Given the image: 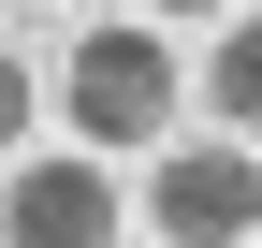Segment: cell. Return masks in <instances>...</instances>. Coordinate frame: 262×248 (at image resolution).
<instances>
[{
    "label": "cell",
    "mask_w": 262,
    "mask_h": 248,
    "mask_svg": "<svg viewBox=\"0 0 262 248\" xmlns=\"http://www.w3.org/2000/svg\"><path fill=\"white\" fill-rule=\"evenodd\" d=\"M146 219H160V248H248L262 234V161L248 146H175L160 190H146Z\"/></svg>",
    "instance_id": "cell-2"
},
{
    "label": "cell",
    "mask_w": 262,
    "mask_h": 248,
    "mask_svg": "<svg viewBox=\"0 0 262 248\" xmlns=\"http://www.w3.org/2000/svg\"><path fill=\"white\" fill-rule=\"evenodd\" d=\"M58 102H73V146H160L175 102H189V73H175L160 29H88L73 73H58Z\"/></svg>",
    "instance_id": "cell-1"
},
{
    "label": "cell",
    "mask_w": 262,
    "mask_h": 248,
    "mask_svg": "<svg viewBox=\"0 0 262 248\" xmlns=\"http://www.w3.org/2000/svg\"><path fill=\"white\" fill-rule=\"evenodd\" d=\"M146 15H233V0H146Z\"/></svg>",
    "instance_id": "cell-6"
},
{
    "label": "cell",
    "mask_w": 262,
    "mask_h": 248,
    "mask_svg": "<svg viewBox=\"0 0 262 248\" xmlns=\"http://www.w3.org/2000/svg\"><path fill=\"white\" fill-rule=\"evenodd\" d=\"M44 102H58V88H44V73H29V58H15V44H0V161H29V117H44Z\"/></svg>",
    "instance_id": "cell-5"
},
{
    "label": "cell",
    "mask_w": 262,
    "mask_h": 248,
    "mask_svg": "<svg viewBox=\"0 0 262 248\" xmlns=\"http://www.w3.org/2000/svg\"><path fill=\"white\" fill-rule=\"evenodd\" d=\"M204 102L233 117V132H262V15H233V29H219V58H204Z\"/></svg>",
    "instance_id": "cell-4"
},
{
    "label": "cell",
    "mask_w": 262,
    "mask_h": 248,
    "mask_svg": "<svg viewBox=\"0 0 262 248\" xmlns=\"http://www.w3.org/2000/svg\"><path fill=\"white\" fill-rule=\"evenodd\" d=\"M0 248H117V190L88 161H15L0 190Z\"/></svg>",
    "instance_id": "cell-3"
}]
</instances>
